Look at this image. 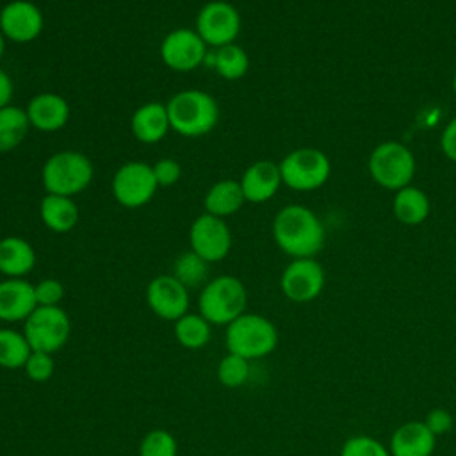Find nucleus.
I'll list each match as a JSON object with an SVG mask.
<instances>
[{"label": "nucleus", "mask_w": 456, "mask_h": 456, "mask_svg": "<svg viewBox=\"0 0 456 456\" xmlns=\"http://www.w3.org/2000/svg\"><path fill=\"white\" fill-rule=\"evenodd\" d=\"M276 246L292 258H314L324 246L326 233L317 214L305 205H287L274 216Z\"/></svg>", "instance_id": "1"}, {"label": "nucleus", "mask_w": 456, "mask_h": 456, "mask_svg": "<svg viewBox=\"0 0 456 456\" xmlns=\"http://www.w3.org/2000/svg\"><path fill=\"white\" fill-rule=\"evenodd\" d=\"M171 130L183 137H201L214 130L219 121V105L203 89H183L175 93L167 103Z\"/></svg>", "instance_id": "2"}, {"label": "nucleus", "mask_w": 456, "mask_h": 456, "mask_svg": "<svg viewBox=\"0 0 456 456\" xmlns=\"http://www.w3.org/2000/svg\"><path fill=\"white\" fill-rule=\"evenodd\" d=\"M246 285L232 274H221L208 280L198 296V312L212 326H228L246 312Z\"/></svg>", "instance_id": "3"}, {"label": "nucleus", "mask_w": 456, "mask_h": 456, "mask_svg": "<svg viewBox=\"0 0 456 456\" xmlns=\"http://www.w3.org/2000/svg\"><path fill=\"white\" fill-rule=\"evenodd\" d=\"M224 342L228 353L246 360H258L271 354L278 346V330L267 317L244 312L226 326Z\"/></svg>", "instance_id": "4"}, {"label": "nucleus", "mask_w": 456, "mask_h": 456, "mask_svg": "<svg viewBox=\"0 0 456 456\" xmlns=\"http://www.w3.org/2000/svg\"><path fill=\"white\" fill-rule=\"evenodd\" d=\"M94 167L87 155L75 150H62L50 155L41 169V182L46 192L77 196L93 182Z\"/></svg>", "instance_id": "5"}, {"label": "nucleus", "mask_w": 456, "mask_h": 456, "mask_svg": "<svg viewBox=\"0 0 456 456\" xmlns=\"http://www.w3.org/2000/svg\"><path fill=\"white\" fill-rule=\"evenodd\" d=\"M281 182L299 192H308L322 187L331 175V162L322 150L296 148L287 153L280 162Z\"/></svg>", "instance_id": "6"}, {"label": "nucleus", "mask_w": 456, "mask_h": 456, "mask_svg": "<svg viewBox=\"0 0 456 456\" xmlns=\"http://www.w3.org/2000/svg\"><path fill=\"white\" fill-rule=\"evenodd\" d=\"M372 180L383 189L399 191L410 185L417 164L413 153L397 141H385L378 144L367 162Z\"/></svg>", "instance_id": "7"}, {"label": "nucleus", "mask_w": 456, "mask_h": 456, "mask_svg": "<svg viewBox=\"0 0 456 456\" xmlns=\"http://www.w3.org/2000/svg\"><path fill=\"white\" fill-rule=\"evenodd\" d=\"M21 331L32 351L53 354L66 346L71 333V321L61 306H36L25 319Z\"/></svg>", "instance_id": "8"}, {"label": "nucleus", "mask_w": 456, "mask_h": 456, "mask_svg": "<svg viewBox=\"0 0 456 456\" xmlns=\"http://www.w3.org/2000/svg\"><path fill=\"white\" fill-rule=\"evenodd\" d=\"M159 183L153 167L142 160H128L112 176L114 200L125 208L144 207L157 192Z\"/></svg>", "instance_id": "9"}, {"label": "nucleus", "mask_w": 456, "mask_h": 456, "mask_svg": "<svg viewBox=\"0 0 456 456\" xmlns=\"http://www.w3.org/2000/svg\"><path fill=\"white\" fill-rule=\"evenodd\" d=\"M194 30L207 46L221 48L235 43L240 32V14L237 7L226 0H210L198 11Z\"/></svg>", "instance_id": "10"}, {"label": "nucleus", "mask_w": 456, "mask_h": 456, "mask_svg": "<svg viewBox=\"0 0 456 456\" xmlns=\"http://www.w3.org/2000/svg\"><path fill=\"white\" fill-rule=\"evenodd\" d=\"M232 230L223 217L203 212L189 228L191 249L208 264L226 258L232 249Z\"/></svg>", "instance_id": "11"}, {"label": "nucleus", "mask_w": 456, "mask_h": 456, "mask_svg": "<svg viewBox=\"0 0 456 456\" xmlns=\"http://www.w3.org/2000/svg\"><path fill=\"white\" fill-rule=\"evenodd\" d=\"M208 50L194 28L180 27L167 32L160 43V59L173 71H192L205 62Z\"/></svg>", "instance_id": "12"}, {"label": "nucleus", "mask_w": 456, "mask_h": 456, "mask_svg": "<svg viewBox=\"0 0 456 456\" xmlns=\"http://www.w3.org/2000/svg\"><path fill=\"white\" fill-rule=\"evenodd\" d=\"M326 274L315 258H292L280 276V289L292 303H310L322 292Z\"/></svg>", "instance_id": "13"}, {"label": "nucleus", "mask_w": 456, "mask_h": 456, "mask_svg": "<svg viewBox=\"0 0 456 456\" xmlns=\"http://www.w3.org/2000/svg\"><path fill=\"white\" fill-rule=\"evenodd\" d=\"M146 305L162 321H178L189 312V289L173 274H159L146 287Z\"/></svg>", "instance_id": "14"}, {"label": "nucleus", "mask_w": 456, "mask_h": 456, "mask_svg": "<svg viewBox=\"0 0 456 456\" xmlns=\"http://www.w3.org/2000/svg\"><path fill=\"white\" fill-rule=\"evenodd\" d=\"M43 27L45 16L30 0H11L0 9V32L7 41L30 43L41 36Z\"/></svg>", "instance_id": "15"}, {"label": "nucleus", "mask_w": 456, "mask_h": 456, "mask_svg": "<svg viewBox=\"0 0 456 456\" xmlns=\"http://www.w3.org/2000/svg\"><path fill=\"white\" fill-rule=\"evenodd\" d=\"M28 123L39 132H57L66 126L69 119V103L57 93H37L25 107Z\"/></svg>", "instance_id": "16"}, {"label": "nucleus", "mask_w": 456, "mask_h": 456, "mask_svg": "<svg viewBox=\"0 0 456 456\" xmlns=\"http://www.w3.org/2000/svg\"><path fill=\"white\" fill-rule=\"evenodd\" d=\"M239 183L246 201L265 203L278 192L280 185L283 183L280 166L278 162L267 159L255 160L244 169Z\"/></svg>", "instance_id": "17"}, {"label": "nucleus", "mask_w": 456, "mask_h": 456, "mask_svg": "<svg viewBox=\"0 0 456 456\" xmlns=\"http://www.w3.org/2000/svg\"><path fill=\"white\" fill-rule=\"evenodd\" d=\"M34 285L25 278H5L0 281V321L25 322L36 310Z\"/></svg>", "instance_id": "18"}, {"label": "nucleus", "mask_w": 456, "mask_h": 456, "mask_svg": "<svg viewBox=\"0 0 456 456\" xmlns=\"http://www.w3.org/2000/svg\"><path fill=\"white\" fill-rule=\"evenodd\" d=\"M132 135L144 144L160 142L171 130L166 103L146 102L139 105L130 118Z\"/></svg>", "instance_id": "19"}, {"label": "nucleus", "mask_w": 456, "mask_h": 456, "mask_svg": "<svg viewBox=\"0 0 456 456\" xmlns=\"http://www.w3.org/2000/svg\"><path fill=\"white\" fill-rule=\"evenodd\" d=\"M436 447V436L424 420L401 424L390 438V456H431Z\"/></svg>", "instance_id": "20"}, {"label": "nucleus", "mask_w": 456, "mask_h": 456, "mask_svg": "<svg viewBox=\"0 0 456 456\" xmlns=\"http://www.w3.org/2000/svg\"><path fill=\"white\" fill-rule=\"evenodd\" d=\"M36 265V249L18 235L0 239V274L5 278H25Z\"/></svg>", "instance_id": "21"}, {"label": "nucleus", "mask_w": 456, "mask_h": 456, "mask_svg": "<svg viewBox=\"0 0 456 456\" xmlns=\"http://www.w3.org/2000/svg\"><path fill=\"white\" fill-rule=\"evenodd\" d=\"M39 217L50 232L68 233L78 224L80 212L73 198L46 192L39 203Z\"/></svg>", "instance_id": "22"}, {"label": "nucleus", "mask_w": 456, "mask_h": 456, "mask_svg": "<svg viewBox=\"0 0 456 456\" xmlns=\"http://www.w3.org/2000/svg\"><path fill=\"white\" fill-rule=\"evenodd\" d=\"M246 203L240 183L232 178H223L208 187L203 198V207L207 214L217 217H228L237 214Z\"/></svg>", "instance_id": "23"}, {"label": "nucleus", "mask_w": 456, "mask_h": 456, "mask_svg": "<svg viewBox=\"0 0 456 456\" xmlns=\"http://www.w3.org/2000/svg\"><path fill=\"white\" fill-rule=\"evenodd\" d=\"M429 210H431L429 198L420 187L406 185L395 191L392 200V212L399 223L406 226L422 224L428 219Z\"/></svg>", "instance_id": "24"}, {"label": "nucleus", "mask_w": 456, "mask_h": 456, "mask_svg": "<svg viewBox=\"0 0 456 456\" xmlns=\"http://www.w3.org/2000/svg\"><path fill=\"white\" fill-rule=\"evenodd\" d=\"M173 333L182 347L196 351L210 342L212 324L200 312H187L185 315L173 322Z\"/></svg>", "instance_id": "25"}, {"label": "nucleus", "mask_w": 456, "mask_h": 456, "mask_svg": "<svg viewBox=\"0 0 456 456\" xmlns=\"http://www.w3.org/2000/svg\"><path fill=\"white\" fill-rule=\"evenodd\" d=\"M30 123L25 109L16 105H5L0 109V153H9L18 148L27 134Z\"/></svg>", "instance_id": "26"}, {"label": "nucleus", "mask_w": 456, "mask_h": 456, "mask_svg": "<svg viewBox=\"0 0 456 456\" xmlns=\"http://www.w3.org/2000/svg\"><path fill=\"white\" fill-rule=\"evenodd\" d=\"M214 69L224 80H240L249 69V57L237 43L214 50Z\"/></svg>", "instance_id": "27"}, {"label": "nucleus", "mask_w": 456, "mask_h": 456, "mask_svg": "<svg viewBox=\"0 0 456 456\" xmlns=\"http://www.w3.org/2000/svg\"><path fill=\"white\" fill-rule=\"evenodd\" d=\"M32 347L23 331L12 328H0V367L23 369Z\"/></svg>", "instance_id": "28"}, {"label": "nucleus", "mask_w": 456, "mask_h": 456, "mask_svg": "<svg viewBox=\"0 0 456 456\" xmlns=\"http://www.w3.org/2000/svg\"><path fill=\"white\" fill-rule=\"evenodd\" d=\"M180 283H183L187 289L200 287L205 283L208 274V262L203 260L200 255H196L192 249L182 253L175 264L171 273Z\"/></svg>", "instance_id": "29"}, {"label": "nucleus", "mask_w": 456, "mask_h": 456, "mask_svg": "<svg viewBox=\"0 0 456 456\" xmlns=\"http://www.w3.org/2000/svg\"><path fill=\"white\" fill-rule=\"evenodd\" d=\"M216 374H217V379L223 387L239 388L249 378V360H246L239 354H233V353H226L219 360Z\"/></svg>", "instance_id": "30"}, {"label": "nucleus", "mask_w": 456, "mask_h": 456, "mask_svg": "<svg viewBox=\"0 0 456 456\" xmlns=\"http://www.w3.org/2000/svg\"><path fill=\"white\" fill-rule=\"evenodd\" d=\"M139 456H178V442L167 429H150L139 444Z\"/></svg>", "instance_id": "31"}, {"label": "nucleus", "mask_w": 456, "mask_h": 456, "mask_svg": "<svg viewBox=\"0 0 456 456\" xmlns=\"http://www.w3.org/2000/svg\"><path fill=\"white\" fill-rule=\"evenodd\" d=\"M340 456H390V451L372 436L356 435L344 442Z\"/></svg>", "instance_id": "32"}, {"label": "nucleus", "mask_w": 456, "mask_h": 456, "mask_svg": "<svg viewBox=\"0 0 456 456\" xmlns=\"http://www.w3.org/2000/svg\"><path fill=\"white\" fill-rule=\"evenodd\" d=\"M53 370H55V362L52 354L41 353V351H32L23 365L25 376L34 383L48 381L53 376Z\"/></svg>", "instance_id": "33"}, {"label": "nucleus", "mask_w": 456, "mask_h": 456, "mask_svg": "<svg viewBox=\"0 0 456 456\" xmlns=\"http://www.w3.org/2000/svg\"><path fill=\"white\" fill-rule=\"evenodd\" d=\"M37 306H61L66 289L57 278H43L34 285Z\"/></svg>", "instance_id": "34"}, {"label": "nucleus", "mask_w": 456, "mask_h": 456, "mask_svg": "<svg viewBox=\"0 0 456 456\" xmlns=\"http://www.w3.org/2000/svg\"><path fill=\"white\" fill-rule=\"evenodd\" d=\"M151 167H153V175H155L159 187H171L182 176V166L173 157L159 159L155 164H151Z\"/></svg>", "instance_id": "35"}, {"label": "nucleus", "mask_w": 456, "mask_h": 456, "mask_svg": "<svg viewBox=\"0 0 456 456\" xmlns=\"http://www.w3.org/2000/svg\"><path fill=\"white\" fill-rule=\"evenodd\" d=\"M424 424L428 426V429L438 436V435H445L451 431L452 424H454V419L452 415L445 410V408H433L426 413V419H424Z\"/></svg>", "instance_id": "36"}, {"label": "nucleus", "mask_w": 456, "mask_h": 456, "mask_svg": "<svg viewBox=\"0 0 456 456\" xmlns=\"http://www.w3.org/2000/svg\"><path fill=\"white\" fill-rule=\"evenodd\" d=\"M440 148L449 160L456 162V116L445 125L440 135Z\"/></svg>", "instance_id": "37"}, {"label": "nucleus", "mask_w": 456, "mask_h": 456, "mask_svg": "<svg viewBox=\"0 0 456 456\" xmlns=\"http://www.w3.org/2000/svg\"><path fill=\"white\" fill-rule=\"evenodd\" d=\"M12 93H14V84H12V80H11V77L0 68V109L11 103Z\"/></svg>", "instance_id": "38"}, {"label": "nucleus", "mask_w": 456, "mask_h": 456, "mask_svg": "<svg viewBox=\"0 0 456 456\" xmlns=\"http://www.w3.org/2000/svg\"><path fill=\"white\" fill-rule=\"evenodd\" d=\"M5 43H7V39L4 37V34L0 32V59L4 57V53H5Z\"/></svg>", "instance_id": "39"}, {"label": "nucleus", "mask_w": 456, "mask_h": 456, "mask_svg": "<svg viewBox=\"0 0 456 456\" xmlns=\"http://www.w3.org/2000/svg\"><path fill=\"white\" fill-rule=\"evenodd\" d=\"M452 93L456 96V71H454V77H452Z\"/></svg>", "instance_id": "40"}]
</instances>
